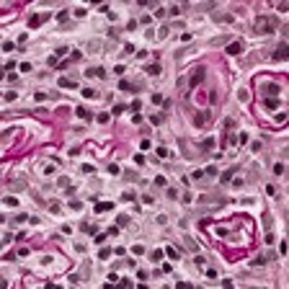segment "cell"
Listing matches in <instances>:
<instances>
[{"label": "cell", "instance_id": "obj_1", "mask_svg": "<svg viewBox=\"0 0 289 289\" xmlns=\"http://www.w3.org/2000/svg\"><path fill=\"white\" fill-rule=\"evenodd\" d=\"M274 29H276L274 18H258V21H256V31H258V34H271Z\"/></svg>", "mask_w": 289, "mask_h": 289}, {"label": "cell", "instance_id": "obj_2", "mask_svg": "<svg viewBox=\"0 0 289 289\" xmlns=\"http://www.w3.org/2000/svg\"><path fill=\"white\" fill-rule=\"evenodd\" d=\"M243 49H245V44H243V41H235V44H230V47H227V54H240Z\"/></svg>", "mask_w": 289, "mask_h": 289}, {"label": "cell", "instance_id": "obj_3", "mask_svg": "<svg viewBox=\"0 0 289 289\" xmlns=\"http://www.w3.org/2000/svg\"><path fill=\"white\" fill-rule=\"evenodd\" d=\"M111 209H114L111 201H98V204H96V212H98V214H101V212H111Z\"/></svg>", "mask_w": 289, "mask_h": 289}, {"label": "cell", "instance_id": "obj_4", "mask_svg": "<svg viewBox=\"0 0 289 289\" xmlns=\"http://www.w3.org/2000/svg\"><path fill=\"white\" fill-rule=\"evenodd\" d=\"M279 103H281L279 98H266V109H269V111H276V109H279Z\"/></svg>", "mask_w": 289, "mask_h": 289}, {"label": "cell", "instance_id": "obj_5", "mask_svg": "<svg viewBox=\"0 0 289 289\" xmlns=\"http://www.w3.org/2000/svg\"><path fill=\"white\" fill-rule=\"evenodd\" d=\"M201 77H204V67H199V70L191 75V85H199V80H201Z\"/></svg>", "mask_w": 289, "mask_h": 289}, {"label": "cell", "instance_id": "obj_6", "mask_svg": "<svg viewBox=\"0 0 289 289\" xmlns=\"http://www.w3.org/2000/svg\"><path fill=\"white\" fill-rule=\"evenodd\" d=\"M57 83L62 85V88H75V80H70V77H59Z\"/></svg>", "mask_w": 289, "mask_h": 289}, {"label": "cell", "instance_id": "obj_7", "mask_svg": "<svg viewBox=\"0 0 289 289\" xmlns=\"http://www.w3.org/2000/svg\"><path fill=\"white\" fill-rule=\"evenodd\" d=\"M152 103H158V106H165V109H168V101L160 96V93H155V96H152Z\"/></svg>", "mask_w": 289, "mask_h": 289}, {"label": "cell", "instance_id": "obj_8", "mask_svg": "<svg viewBox=\"0 0 289 289\" xmlns=\"http://www.w3.org/2000/svg\"><path fill=\"white\" fill-rule=\"evenodd\" d=\"M232 173H235V168H230V170H225V173L219 176V181H222V183H227V181L232 178Z\"/></svg>", "mask_w": 289, "mask_h": 289}, {"label": "cell", "instance_id": "obj_9", "mask_svg": "<svg viewBox=\"0 0 289 289\" xmlns=\"http://www.w3.org/2000/svg\"><path fill=\"white\" fill-rule=\"evenodd\" d=\"M284 54H287V44H281L276 49V54H274V59H284Z\"/></svg>", "mask_w": 289, "mask_h": 289}, {"label": "cell", "instance_id": "obj_10", "mask_svg": "<svg viewBox=\"0 0 289 289\" xmlns=\"http://www.w3.org/2000/svg\"><path fill=\"white\" fill-rule=\"evenodd\" d=\"M150 122H152L155 127H158V124H163V114H152V116H150Z\"/></svg>", "mask_w": 289, "mask_h": 289}, {"label": "cell", "instance_id": "obj_11", "mask_svg": "<svg viewBox=\"0 0 289 289\" xmlns=\"http://www.w3.org/2000/svg\"><path fill=\"white\" fill-rule=\"evenodd\" d=\"M160 70H163L160 65H150V67H147V72H150V75H158V72H160Z\"/></svg>", "mask_w": 289, "mask_h": 289}, {"label": "cell", "instance_id": "obj_12", "mask_svg": "<svg viewBox=\"0 0 289 289\" xmlns=\"http://www.w3.org/2000/svg\"><path fill=\"white\" fill-rule=\"evenodd\" d=\"M109 256H111V251H109V248H101V253H98V258H101V261H106Z\"/></svg>", "mask_w": 289, "mask_h": 289}, {"label": "cell", "instance_id": "obj_13", "mask_svg": "<svg viewBox=\"0 0 289 289\" xmlns=\"http://www.w3.org/2000/svg\"><path fill=\"white\" fill-rule=\"evenodd\" d=\"M109 119H111L109 114H98V124H109Z\"/></svg>", "mask_w": 289, "mask_h": 289}, {"label": "cell", "instance_id": "obj_14", "mask_svg": "<svg viewBox=\"0 0 289 289\" xmlns=\"http://www.w3.org/2000/svg\"><path fill=\"white\" fill-rule=\"evenodd\" d=\"M132 253H134V256H142V253H145V245H134V248H132Z\"/></svg>", "mask_w": 289, "mask_h": 289}, {"label": "cell", "instance_id": "obj_15", "mask_svg": "<svg viewBox=\"0 0 289 289\" xmlns=\"http://www.w3.org/2000/svg\"><path fill=\"white\" fill-rule=\"evenodd\" d=\"M274 173H276V176L284 173V163H276V165H274Z\"/></svg>", "mask_w": 289, "mask_h": 289}, {"label": "cell", "instance_id": "obj_16", "mask_svg": "<svg viewBox=\"0 0 289 289\" xmlns=\"http://www.w3.org/2000/svg\"><path fill=\"white\" fill-rule=\"evenodd\" d=\"M266 93H271V96H274V93H279V85H269V88H266Z\"/></svg>", "mask_w": 289, "mask_h": 289}, {"label": "cell", "instance_id": "obj_17", "mask_svg": "<svg viewBox=\"0 0 289 289\" xmlns=\"http://www.w3.org/2000/svg\"><path fill=\"white\" fill-rule=\"evenodd\" d=\"M168 256H170V258L176 261V258H178V251H176V248H168Z\"/></svg>", "mask_w": 289, "mask_h": 289}, {"label": "cell", "instance_id": "obj_18", "mask_svg": "<svg viewBox=\"0 0 289 289\" xmlns=\"http://www.w3.org/2000/svg\"><path fill=\"white\" fill-rule=\"evenodd\" d=\"M77 116H83V119H90V114L85 109H77Z\"/></svg>", "mask_w": 289, "mask_h": 289}, {"label": "cell", "instance_id": "obj_19", "mask_svg": "<svg viewBox=\"0 0 289 289\" xmlns=\"http://www.w3.org/2000/svg\"><path fill=\"white\" fill-rule=\"evenodd\" d=\"M5 204H8V206H18V201L13 199V196H8V199H5Z\"/></svg>", "mask_w": 289, "mask_h": 289}, {"label": "cell", "instance_id": "obj_20", "mask_svg": "<svg viewBox=\"0 0 289 289\" xmlns=\"http://www.w3.org/2000/svg\"><path fill=\"white\" fill-rule=\"evenodd\" d=\"M132 287V281H127V279H122V284H119V289H129Z\"/></svg>", "mask_w": 289, "mask_h": 289}, {"label": "cell", "instance_id": "obj_21", "mask_svg": "<svg viewBox=\"0 0 289 289\" xmlns=\"http://www.w3.org/2000/svg\"><path fill=\"white\" fill-rule=\"evenodd\" d=\"M176 289H194V287H191V284H186V281H178V287H176Z\"/></svg>", "mask_w": 289, "mask_h": 289}, {"label": "cell", "instance_id": "obj_22", "mask_svg": "<svg viewBox=\"0 0 289 289\" xmlns=\"http://www.w3.org/2000/svg\"><path fill=\"white\" fill-rule=\"evenodd\" d=\"M222 289H232V281H230V279H225V281H222Z\"/></svg>", "mask_w": 289, "mask_h": 289}, {"label": "cell", "instance_id": "obj_23", "mask_svg": "<svg viewBox=\"0 0 289 289\" xmlns=\"http://www.w3.org/2000/svg\"><path fill=\"white\" fill-rule=\"evenodd\" d=\"M103 289H119V287H114V284H103Z\"/></svg>", "mask_w": 289, "mask_h": 289}, {"label": "cell", "instance_id": "obj_24", "mask_svg": "<svg viewBox=\"0 0 289 289\" xmlns=\"http://www.w3.org/2000/svg\"><path fill=\"white\" fill-rule=\"evenodd\" d=\"M140 289H147V287H140Z\"/></svg>", "mask_w": 289, "mask_h": 289}]
</instances>
